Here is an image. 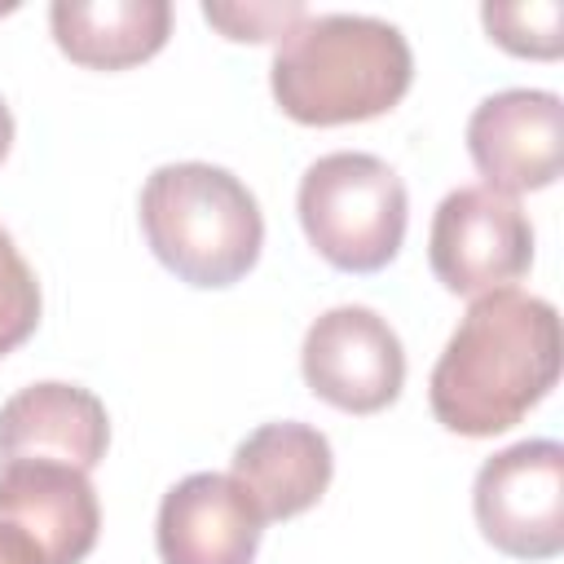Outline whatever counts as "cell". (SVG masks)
Returning <instances> with one entry per match:
<instances>
[{"label":"cell","instance_id":"8992f818","mask_svg":"<svg viewBox=\"0 0 564 564\" xmlns=\"http://www.w3.org/2000/svg\"><path fill=\"white\" fill-rule=\"evenodd\" d=\"M427 260L445 291L485 295L511 286L533 264V225L516 198L489 185H463L432 216Z\"/></svg>","mask_w":564,"mask_h":564},{"label":"cell","instance_id":"277c9868","mask_svg":"<svg viewBox=\"0 0 564 564\" xmlns=\"http://www.w3.org/2000/svg\"><path fill=\"white\" fill-rule=\"evenodd\" d=\"M295 207L313 251L344 273L383 269L401 251L410 216L401 176L361 150H335L308 163Z\"/></svg>","mask_w":564,"mask_h":564},{"label":"cell","instance_id":"6da1fadb","mask_svg":"<svg viewBox=\"0 0 564 564\" xmlns=\"http://www.w3.org/2000/svg\"><path fill=\"white\" fill-rule=\"evenodd\" d=\"M560 375V317L542 295L498 286L471 300L432 366V414L458 436L516 427Z\"/></svg>","mask_w":564,"mask_h":564},{"label":"cell","instance_id":"8fae6325","mask_svg":"<svg viewBox=\"0 0 564 564\" xmlns=\"http://www.w3.org/2000/svg\"><path fill=\"white\" fill-rule=\"evenodd\" d=\"M110 441L106 405L75 383H31L0 405V458H48L79 471L97 467Z\"/></svg>","mask_w":564,"mask_h":564},{"label":"cell","instance_id":"ac0fdd59","mask_svg":"<svg viewBox=\"0 0 564 564\" xmlns=\"http://www.w3.org/2000/svg\"><path fill=\"white\" fill-rule=\"evenodd\" d=\"M9 145H13V115H9V106L0 101V159L9 154Z\"/></svg>","mask_w":564,"mask_h":564},{"label":"cell","instance_id":"9c48e42d","mask_svg":"<svg viewBox=\"0 0 564 564\" xmlns=\"http://www.w3.org/2000/svg\"><path fill=\"white\" fill-rule=\"evenodd\" d=\"M0 524L26 533L44 564H79L97 546L101 507L88 471L48 458L0 467Z\"/></svg>","mask_w":564,"mask_h":564},{"label":"cell","instance_id":"7c38bea8","mask_svg":"<svg viewBox=\"0 0 564 564\" xmlns=\"http://www.w3.org/2000/svg\"><path fill=\"white\" fill-rule=\"evenodd\" d=\"M229 467H234L229 476L242 485V494L251 498L260 520H291L326 494L335 454L317 427L282 419V423L256 427L234 449Z\"/></svg>","mask_w":564,"mask_h":564},{"label":"cell","instance_id":"52a82bcc","mask_svg":"<svg viewBox=\"0 0 564 564\" xmlns=\"http://www.w3.org/2000/svg\"><path fill=\"white\" fill-rule=\"evenodd\" d=\"M304 383L348 414H375L397 401L405 383V352L397 330L366 304L326 308L300 348Z\"/></svg>","mask_w":564,"mask_h":564},{"label":"cell","instance_id":"9a60e30c","mask_svg":"<svg viewBox=\"0 0 564 564\" xmlns=\"http://www.w3.org/2000/svg\"><path fill=\"white\" fill-rule=\"evenodd\" d=\"M40 326V282L18 256L9 229H0V357L26 344Z\"/></svg>","mask_w":564,"mask_h":564},{"label":"cell","instance_id":"5bb4252c","mask_svg":"<svg viewBox=\"0 0 564 564\" xmlns=\"http://www.w3.org/2000/svg\"><path fill=\"white\" fill-rule=\"evenodd\" d=\"M489 35L520 57H560L564 48V9L555 0L529 4H485L480 9Z\"/></svg>","mask_w":564,"mask_h":564},{"label":"cell","instance_id":"4fadbf2b","mask_svg":"<svg viewBox=\"0 0 564 564\" xmlns=\"http://www.w3.org/2000/svg\"><path fill=\"white\" fill-rule=\"evenodd\" d=\"M57 48L93 70H123L154 57L172 31L167 0H53Z\"/></svg>","mask_w":564,"mask_h":564},{"label":"cell","instance_id":"7a4b0ae2","mask_svg":"<svg viewBox=\"0 0 564 564\" xmlns=\"http://www.w3.org/2000/svg\"><path fill=\"white\" fill-rule=\"evenodd\" d=\"M414 75L405 35L370 13H308L273 48L269 84L295 123H361L392 110Z\"/></svg>","mask_w":564,"mask_h":564},{"label":"cell","instance_id":"5b68a950","mask_svg":"<svg viewBox=\"0 0 564 564\" xmlns=\"http://www.w3.org/2000/svg\"><path fill=\"white\" fill-rule=\"evenodd\" d=\"M485 542L516 560H551L564 551V445L520 441L480 463L471 489Z\"/></svg>","mask_w":564,"mask_h":564},{"label":"cell","instance_id":"30bf717a","mask_svg":"<svg viewBox=\"0 0 564 564\" xmlns=\"http://www.w3.org/2000/svg\"><path fill=\"white\" fill-rule=\"evenodd\" d=\"M264 520L234 476L194 471L159 502L154 542L163 564H251Z\"/></svg>","mask_w":564,"mask_h":564},{"label":"cell","instance_id":"2e32d148","mask_svg":"<svg viewBox=\"0 0 564 564\" xmlns=\"http://www.w3.org/2000/svg\"><path fill=\"white\" fill-rule=\"evenodd\" d=\"M203 18L212 26H220L229 40H282L300 18H308L304 4L286 0V4H203Z\"/></svg>","mask_w":564,"mask_h":564},{"label":"cell","instance_id":"e0dca14e","mask_svg":"<svg viewBox=\"0 0 564 564\" xmlns=\"http://www.w3.org/2000/svg\"><path fill=\"white\" fill-rule=\"evenodd\" d=\"M0 564H44V555L35 551V542L9 524H0Z\"/></svg>","mask_w":564,"mask_h":564},{"label":"cell","instance_id":"3957f363","mask_svg":"<svg viewBox=\"0 0 564 564\" xmlns=\"http://www.w3.org/2000/svg\"><path fill=\"white\" fill-rule=\"evenodd\" d=\"M150 251L189 286L238 282L264 247L256 194L216 163H163L141 189Z\"/></svg>","mask_w":564,"mask_h":564},{"label":"cell","instance_id":"ba28073f","mask_svg":"<svg viewBox=\"0 0 564 564\" xmlns=\"http://www.w3.org/2000/svg\"><path fill=\"white\" fill-rule=\"evenodd\" d=\"M476 172L498 194L546 189L564 159V106L546 88H507L485 97L467 119Z\"/></svg>","mask_w":564,"mask_h":564}]
</instances>
